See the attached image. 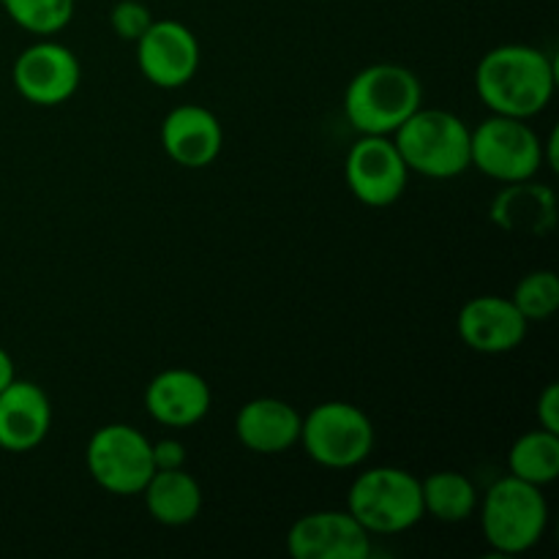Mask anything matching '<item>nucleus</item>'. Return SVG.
I'll list each match as a JSON object with an SVG mask.
<instances>
[{
  "mask_svg": "<svg viewBox=\"0 0 559 559\" xmlns=\"http://www.w3.org/2000/svg\"><path fill=\"white\" fill-rule=\"evenodd\" d=\"M557 69L549 55L527 44H502L480 58L475 91L491 115L530 120L549 107Z\"/></svg>",
  "mask_w": 559,
  "mask_h": 559,
  "instance_id": "obj_1",
  "label": "nucleus"
},
{
  "mask_svg": "<svg viewBox=\"0 0 559 559\" xmlns=\"http://www.w3.org/2000/svg\"><path fill=\"white\" fill-rule=\"evenodd\" d=\"M424 102L415 71L399 63H374L349 80L344 115L358 134L391 136Z\"/></svg>",
  "mask_w": 559,
  "mask_h": 559,
  "instance_id": "obj_2",
  "label": "nucleus"
},
{
  "mask_svg": "<svg viewBox=\"0 0 559 559\" xmlns=\"http://www.w3.org/2000/svg\"><path fill=\"white\" fill-rule=\"evenodd\" d=\"M469 134L473 131L459 115L418 107L391 136L409 173L451 180L469 169Z\"/></svg>",
  "mask_w": 559,
  "mask_h": 559,
  "instance_id": "obj_3",
  "label": "nucleus"
},
{
  "mask_svg": "<svg viewBox=\"0 0 559 559\" xmlns=\"http://www.w3.org/2000/svg\"><path fill=\"white\" fill-rule=\"evenodd\" d=\"M549 524V506L540 486L522 478H506L489 486L480 502V530L497 555L516 557L538 546Z\"/></svg>",
  "mask_w": 559,
  "mask_h": 559,
  "instance_id": "obj_4",
  "label": "nucleus"
},
{
  "mask_svg": "<svg viewBox=\"0 0 559 559\" xmlns=\"http://www.w3.org/2000/svg\"><path fill=\"white\" fill-rule=\"evenodd\" d=\"M347 511L369 535H399L424 519L420 478L402 467H371L353 480Z\"/></svg>",
  "mask_w": 559,
  "mask_h": 559,
  "instance_id": "obj_5",
  "label": "nucleus"
},
{
  "mask_svg": "<svg viewBox=\"0 0 559 559\" xmlns=\"http://www.w3.org/2000/svg\"><path fill=\"white\" fill-rule=\"evenodd\" d=\"M300 445L311 462L328 469H353L374 448L369 415L349 402H322L300 424Z\"/></svg>",
  "mask_w": 559,
  "mask_h": 559,
  "instance_id": "obj_6",
  "label": "nucleus"
},
{
  "mask_svg": "<svg viewBox=\"0 0 559 559\" xmlns=\"http://www.w3.org/2000/svg\"><path fill=\"white\" fill-rule=\"evenodd\" d=\"M469 167L500 183L530 180L544 167V140L527 120L491 115L469 134Z\"/></svg>",
  "mask_w": 559,
  "mask_h": 559,
  "instance_id": "obj_7",
  "label": "nucleus"
},
{
  "mask_svg": "<svg viewBox=\"0 0 559 559\" xmlns=\"http://www.w3.org/2000/svg\"><path fill=\"white\" fill-rule=\"evenodd\" d=\"M85 464L91 478L118 497L140 495L156 473L153 442L129 424L102 426L87 442Z\"/></svg>",
  "mask_w": 559,
  "mask_h": 559,
  "instance_id": "obj_8",
  "label": "nucleus"
},
{
  "mask_svg": "<svg viewBox=\"0 0 559 559\" xmlns=\"http://www.w3.org/2000/svg\"><path fill=\"white\" fill-rule=\"evenodd\" d=\"M344 178L355 200L369 207H388L407 189L409 169L391 136L360 134L347 153Z\"/></svg>",
  "mask_w": 559,
  "mask_h": 559,
  "instance_id": "obj_9",
  "label": "nucleus"
},
{
  "mask_svg": "<svg viewBox=\"0 0 559 559\" xmlns=\"http://www.w3.org/2000/svg\"><path fill=\"white\" fill-rule=\"evenodd\" d=\"M134 44L136 66L145 80L164 91L189 85L200 69V41L178 20H153Z\"/></svg>",
  "mask_w": 559,
  "mask_h": 559,
  "instance_id": "obj_10",
  "label": "nucleus"
},
{
  "mask_svg": "<svg viewBox=\"0 0 559 559\" xmlns=\"http://www.w3.org/2000/svg\"><path fill=\"white\" fill-rule=\"evenodd\" d=\"M14 87L36 107H58L69 102L82 80L76 55L58 41H36L14 60Z\"/></svg>",
  "mask_w": 559,
  "mask_h": 559,
  "instance_id": "obj_11",
  "label": "nucleus"
},
{
  "mask_svg": "<svg viewBox=\"0 0 559 559\" xmlns=\"http://www.w3.org/2000/svg\"><path fill=\"white\" fill-rule=\"evenodd\" d=\"M287 551L293 559H366L371 535L349 511H314L289 527Z\"/></svg>",
  "mask_w": 559,
  "mask_h": 559,
  "instance_id": "obj_12",
  "label": "nucleus"
},
{
  "mask_svg": "<svg viewBox=\"0 0 559 559\" xmlns=\"http://www.w3.org/2000/svg\"><path fill=\"white\" fill-rule=\"evenodd\" d=\"M527 325L522 311L511 298L502 295H478L467 300L459 311V338L469 349L484 355H502L516 349L527 336Z\"/></svg>",
  "mask_w": 559,
  "mask_h": 559,
  "instance_id": "obj_13",
  "label": "nucleus"
},
{
  "mask_svg": "<svg viewBox=\"0 0 559 559\" xmlns=\"http://www.w3.org/2000/svg\"><path fill=\"white\" fill-rule=\"evenodd\" d=\"M52 426V404L31 380H11L0 391V448L9 453L36 451Z\"/></svg>",
  "mask_w": 559,
  "mask_h": 559,
  "instance_id": "obj_14",
  "label": "nucleus"
},
{
  "mask_svg": "<svg viewBox=\"0 0 559 559\" xmlns=\"http://www.w3.org/2000/svg\"><path fill=\"white\" fill-rule=\"evenodd\" d=\"M224 145V131L216 115L200 104H180L162 123V147L175 164L186 169L211 167Z\"/></svg>",
  "mask_w": 559,
  "mask_h": 559,
  "instance_id": "obj_15",
  "label": "nucleus"
},
{
  "mask_svg": "<svg viewBox=\"0 0 559 559\" xmlns=\"http://www.w3.org/2000/svg\"><path fill=\"white\" fill-rule=\"evenodd\" d=\"M145 409L167 429H189L211 413V385L191 369H167L147 382Z\"/></svg>",
  "mask_w": 559,
  "mask_h": 559,
  "instance_id": "obj_16",
  "label": "nucleus"
},
{
  "mask_svg": "<svg viewBox=\"0 0 559 559\" xmlns=\"http://www.w3.org/2000/svg\"><path fill=\"white\" fill-rule=\"evenodd\" d=\"M304 415L284 399H251L235 415V435L240 445L260 456H276L298 445Z\"/></svg>",
  "mask_w": 559,
  "mask_h": 559,
  "instance_id": "obj_17",
  "label": "nucleus"
},
{
  "mask_svg": "<svg viewBox=\"0 0 559 559\" xmlns=\"http://www.w3.org/2000/svg\"><path fill=\"white\" fill-rule=\"evenodd\" d=\"M489 216L502 233L544 238L557 227V197L549 186L535 183L533 178L516 180L497 191Z\"/></svg>",
  "mask_w": 559,
  "mask_h": 559,
  "instance_id": "obj_18",
  "label": "nucleus"
},
{
  "mask_svg": "<svg viewBox=\"0 0 559 559\" xmlns=\"http://www.w3.org/2000/svg\"><path fill=\"white\" fill-rule=\"evenodd\" d=\"M140 495L145 497L147 513L164 527H186L202 511V489L186 467L156 469Z\"/></svg>",
  "mask_w": 559,
  "mask_h": 559,
  "instance_id": "obj_19",
  "label": "nucleus"
},
{
  "mask_svg": "<svg viewBox=\"0 0 559 559\" xmlns=\"http://www.w3.org/2000/svg\"><path fill=\"white\" fill-rule=\"evenodd\" d=\"M420 500H424V516L442 524H462L478 508V489L464 473L437 469L420 480Z\"/></svg>",
  "mask_w": 559,
  "mask_h": 559,
  "instance_id": "obj_20",
  "label": "nucleus"
},
{
  "mask_svg": "<svg viewBox=\"0 0 559 559\" xmlns=\"http://www.w3.org/2000/svg\"><path fill=\"white\" fill-rule=\"evenodd\" d=\"M508 475L540 486V489L546 484H555L559 475V435L535 429L519 437L508 451Z\"/></svg>",
  "mask_w": 559,
  "mask_h": 559,
  "instance_id": "obj_21",
  "label": "nucleus"
},
{
  "mask_svg": "<svg viewBox=\"0 0 559 559\" xmlns=\"http://www.w3.org/2000/svg\"><path fill=\"white\" fill-rule=\"evenodd\" d=\"M9 20L33 36H55L74 16V0H0Z\"/></svg>",
  "mask_w": 559,
  "mask_h": 559,
  "instance_id": "obj_22",
  "label": "nucleus"
},
{
  "mask_svg": "<svg viewBox=\"0 0 559 559\" xmlns=\"http://www.w3.org/2000/svg\"><path fill=\"white\" fill-rule=\"evenodd\" d=\"M513 306L522 311L527 322H546L557 314L559 309V278L555 271H530L522 276L511 295Z\"/></svg>",
  "mask_w": 559,
  "mask_h": 559,
  "instance_id": "obj_23",
  "label": "nucleus"
},
{
  "mask_svg": "<svg viewBox=\"0 0 559 559\" xmlns=\"http://www.w3.org/2000/svg\"><path fill=\"white\" fill-rule=\"evenodd\" d=\"M153 14L145 3L140 0H120V3L112 5L109 11V25H112V33L123 41H136L142 33L151 27Z\"/></svg>",
  "mask_w": 559,
  "mask_h": 559,
  "instance_id": "obj_24",
  "label": "nucleus"
},
{
  "mask_svg": "<svg viewBox=\"0 0 559 559\" xmlns=\"http://www.w3.org/2000/svg\"><path fill=\"white\" fill-rule=\"evenodd\" d=\"M153 464L156 469H180L186 467V445L175 437L153 442Z\"/></svg>",
  "mask_w": 559,
  "mask_h": 559,
  "instance_id": "obj_25",
  "label": "nucleus"
},
{
  "mask_svg": "<svg viewBox=\"0 0 559 559\" xmlns=\"http://www.w3.org/2000/svg\"><path fill=\"white\" fill-rule=\"evenodd\" d=\"M538 424L540 429L559 435V385L549 382L538 396Z\"/></svg>",
  "mask_w": 559,
  "mask_h": 559,
  "instance_id": "obj_26",
  "label": "nucleus"
},
{
  "mask_svg": "<svg viewBox=\"0 0 559 559\" xmlns=\"http://www.w3.org/2000/svg\"><path fill=\"white\" fill-rule=\"evenodd\" d=\"M16 377V371H14V358H11L9 353H5L3 347H0V391H3L5 385H9L11 380H14Z\"/></svg>",
  "mask_w": 559,
  "mask_h": 559,
  "instance_id": "obj_27",
  "label": "nucleus"
},
{
  "mask_svg": "<svg viewBox=\"0 0 559 559\" xmlns=\"http://www.w3.org/2000/svg\"><path fill=\"white\" fill-rule=\"evenodd\" d=\"M557 145H559V131L551 129L549 140L544 142V164H549L551 169H557Z\"/></svg>",
  "mask_w": 559,
  "mask_h": 559,
  "instance_id": "obj_28",
  "label": "nucleus"
}]
</instances>
